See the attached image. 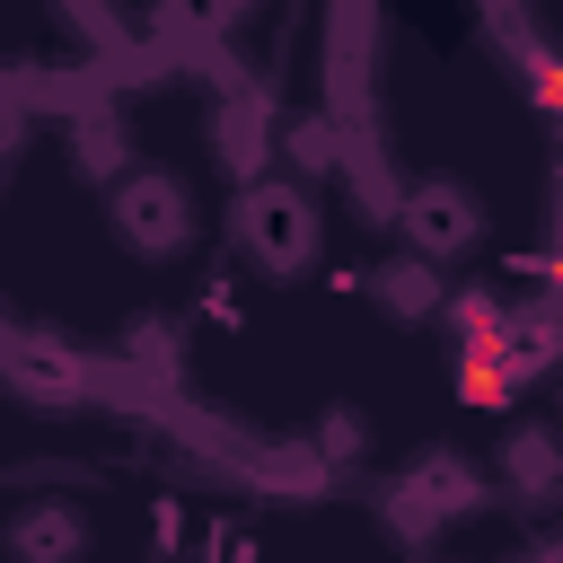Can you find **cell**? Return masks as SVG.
<instances>
[{
  "instance_id": "7a4b0ae2",
  "label": "cell",
  "mask_w": 563,
  "mask_h": 563,
  "mask_svg": "<svg viewBox=\"0 0 563 563\" xmlns=\"http://www.w3.org/2000/svg\"><path fill=\"white\" fill-rule=\"evenodd\" d=\"M238 238H246L273 273H290V264H308V255H317V220H308V202H299V194H282V185H255V194H246Z\"/></svg>"
},
{
  "instance_id": "8992f818",
  "label": "cell",
  "mask_w": 563,
  "mask_h": 563,
  "mask_svg": "<svg viewBox=\"0 0 563 563\" xmlns=\"http://www.w3.org/2000/svg\"><path fill=\"white\" fill-rule=\"evenodd\" d=\"M378 308H387V317H431V308H440V273H431V255L387 264V273H378Z\"/></svg>"
},
{
  "instance_id": "52a82bcc",
  "label": "cell",
  "mask_w": 563,
  "mask_h": 563,
  "mask_svg": "<svg viewBox=\"0 0 563 563\" xmlns=\"http://www.w3.org/2000/svg\"><path fill=\"white\" fill-rule=\"evenodd\" d=\"M9 378L35 387V396H70V387H79V369H70V361H44V352H9Z\"/></svg>"
},
{
  "instance_id": "277c9868",
  "label": "cell",
  "mask_w": 563,
  "mask_h": 563,
  "mask_svg": "<svg viewBox=\"0 0 563 563\" xmlns=\"http://www.w3.org/2000/svg\"><path fill=\"white\" fill-rule=\"evenodd\" d=\"M405 229H413V255H457V246L484 238V211H475L457 185H422L413 211H405Z\"/></svg>"
},
{
  "instance_id": "ba28073f",
  "label": "cell",
  "mask_w": 563,
  "mask_h": 563,
  "mask_svg": "<svg viewBox=\"0 0 563 563\" xmlns=\"http://www.w3.org/2000/svg\"><path fill=\"white\" fill-rule=\"evenodd\" d=\"M361 413H325V457H361Z\"/></svg>"
},
{
  "instance_id": "6da1fadb",
  "label": "cell",
  "mask_w": 563,
  "mask_h": 563,
  "mask_svg": "<svg viewBox=\"0 0 563 563\" xmlns=\"http://www.w3.org/2000/svg\"><path fill=\"white\" fill-rule=\"evenodd\" d=\"M114 211H123V238H132L141 255H176V246L194 238V211H185V185H176V176H158V167H141V176H123V185H114Z\"/></svg>"
},
{
  "instance_id": "3957f363",
  "label": "cell",
  "mask_w": 563,
  "mask_h": 563,
  "mask_svg": "<svg viewBox=\"0 0 563 563\" xmlns=\"http://www.w3.org/2000/svg\"><path fill=\"white\" fill-rule=\"evenodd\" d=\"M0 545H9L18 563H79V554H88V519H79L70 501H26V510H9Z\"/></svg>"
},
{
  "instance_id": "5b68a950",
  "label": "cell",
  "mask_w": 563,
  "mask_h": 563,
  "mask_svg": "<svg viewBox=\"0 0 563 563\" xmlns=\"http://www.w3.org/2000/svg\"><path fill=\"white\" fill-rule=\"evenodd\" d=\"M475 501H484V475H475V466H457V457H431V466H413V475L396 484V510H405V519H422V528H431V519H449V510H475Z\"/></svg>"
}]
</instances>
